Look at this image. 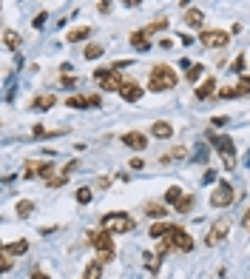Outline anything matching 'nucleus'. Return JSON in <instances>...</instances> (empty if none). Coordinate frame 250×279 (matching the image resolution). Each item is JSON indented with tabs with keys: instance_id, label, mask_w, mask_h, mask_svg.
Returning <instances> with one entry per match:
<instances>
[{
	"instance_id": "obj_1",
	"label": "nucleus",
	"mask_w": 250,
	"mask_h": 279,
	"mask_svg": "<svg viewBox=\"0 0 250 279\" xmlns=\"http://www.w3.org/2000/svg\"><path fill=\"white\" fill-rule=\"evenodd\" d=\"M88 242L94 245V251H97V259H100V262H111V259H114L117 245H114V239H111V231H105V228L88 231Z\"/></svg>"
},
{
	"instance_id": "obj_2",
	"label": "nucleus",
	"mask_w": 250,
	"mask_h": 279,
	"mask_svg": "<svg viewBox=\"0 0 250 279\" xmlns=\"http://www.w3.org/2000/svg\"><path fill=\"white\" fill-rule=\"evenodd\" d=\"M176 80H179V77H176V71H173L171 66H154V68H151V77H148V88L159 94V91L173 88Z\"/></svg>"
},
{
	"instance_id": "obj_3",
	"label": "nucleus",
	"mask_w": 250,
	"mask_h": 279,
	"mask_svg": "<svg viewBox=\"0 0 250 279\" xmlns=\"http://www.w3.org/2000/svg\"><path fill=\"white\" fill-rule=\"evenodd\" d=\"M134 216L125 211H114V214H105L102 216V228L111 231V234H128V231H134Z\"/></svg>"
},
{
	"instance_id": "obj_4",
	"label": "nucleus",
	"mask_w": 250,
	"mask_h": 279,
	"mask_svg": "<svg viewBox=\"0 0 250 279\" xmlns=\"http://www.w3.org/2000/svg\"><path fill=\"white\" fill-rule=\"evenodd\" d=\"M94 77H97V83H100L102 91H119V88H122V83H125L114 68H97V71H94Z\"/></svg>"
},
{
	"instance_id": "obj_5",
	"label": "nucleus",
	"mask_w": 250,
	"mask_h": 279,
	"mask_svg": "<svg viewBox=\"0 0 250 279\" xmlns=\"http://www.w3.org/2000/svg\"><path fill=\"white\" fill-rule=\"evenodd\" d=\"M213 140V146H216L219 157H222V163L225 168H236V154H233V140L231 137H211Z\"/></svg>"
},
{
	"instance_id": "obj_6",
	"label": "nucleus",
	"mask_w": 250,
	"mask_h": 279,
	"mask_svg": "<svg viewBox=\"0 0 250 279\" xmlns=\"http://www.w3.org/2000/svg\"><path fill=\"white\" fill-rule=\"evenodd\" d=\"M199 40H202L205 49H225V46L231 43V34L228 32H216V29H208V32L199 34Z\"/></svg>"
},
{
	"instance_id": "obj_7",
	"label": "nucleus",
	"mask_w": 250,
	"mask_h": 279,
	"mask_svg": "<svg viewBox=\"0 0 250 279\" xmlns=\"http://www.w3.org/2000/svg\"><path fill=\"white\" fill-rule=\"evenodd\" d=\"M233 197H236V194H233V185L222 182L216 191L211 194V205H213V208H228V205L233 202Z\"/></svg>"
},
{
	"instance_id": "obj_8",
	"label": "nucleus",
	"mask_w": 250,
	"mask_h": 279,
	"mask_svg": "<svg viewBox=\"0 0 250 279\" xmlns=\"http://www.w3.org/2000/svg\"><path fill=\"white\" fill-rule=\"evenodd\" d=\"M228 231H231V222H228V219H216V222H213V228H211V234L205 236V245H208V248L219 245V242L228 236Z\"/></svg>"
},
{
	"instance_id": "obj_9",
	"label": "nucleus",
	"mask_w": 250,
	"mask_h": 279,
	"mask_svg": "<svg viewBox=\"0 0 250 279\" xmlns=\"http://www.w3.org/2000/svg\"><path fill=\"white\" fill-rule=\"evenodd\" d=\"M171 236H173V248H179L182 254H191L193 251V239H191V234L185 228H179V225H173V231H171Z\"/></svg>"
},
{
	"instance_id": "obj_10",
	"label": "nucleus",
	"mask_w": 250,
	"mask_h": 279,
	"mask_svg": "<svg viewBox=\"0 0 250 279\" xmlns=\"http://www.w3.org/2000/svg\"><path fill=\"white\" fill-rule=\"evenodd\" d=\"M119 94H122V100H125V103H136V100L142 97V88H139L136 83L125 80V83H122V88H119Z\"/></svg>"
},
{
	"instance_id": "obj_11",
	"label": "nucleus",
	"mask_w": 250,
	"mask_h": 279,
	"mask_svg": "<svg viewBox=\"0 0 250 279\" xmlns=\"http://www.w3.org/2000/svg\"><path fill=\"white\" fill-rule=\"evenodd\" d=\"M122 143L128 148H134V151H142V148L148 146V140H145V134H139V131H128L125 137H122Z\"/></svg>"
},
{
	"instance_id": "obj_12",
	"label": "nucleus",
	"mask_w": 250,
	"mask_h": 279,
	"mask_svg": "<svg viewBox=\"0 0 250 279\" xmlns=\"http://www.w3.org/2000/svg\"><path fill=\"white\" fill-rule=\"evenodd\" d=\"M148 40H151V32H148V29H142V32H134V34H131V46H134V49H139V51H148V49H151Z\"/></svg>"
},
{
	"instance_id": "obj_13",
	"label": "nucleus",
	"mask_w": 250,
	"mask_h": 279,
	"mask_svg": "<svg viewBox=\"0 0 250 279\" xmlns=\"http://www.w3.org/2000/svg\"><path fill=\"white\" fill-rule=\"evenodd\" d=\"M151 134H154L156 140H168V137L173 134V129H171V123L159 120V123H154V126H151Z\"/></svg>"
},
{
	"instance_id": "obj_14",
	"label": "nucleus",
	"mask_w": 250,
	"mask_h": 279,
	"mask_svg": "<svg viewBox=\"0 0 250 279\" xmlns=\"http://www.w3.org/2000/svg\"><path fill=\"white\" fill-rule=\"evenodd\" d=\"M216 91V77H208V80L202 83V86H196V97L205 100V97H211Z\"/></svg>"
},
{
	"instance_id": "obj_15",
	"label": "nucleus",
	"mask_w": 250,
	"mask_h": 279,
	"mask_svg": "<svg viewBox=\"0 0 250 279\" xmlns=\"http://www.w3.org/2000/svg\"><path fill=\"white\" fill-rule=\"evenodd\" d=\"M171 231H173V225H165V222H154L148 234H151V239H162V236H168Z\"/></svg>"
},
{
	"instance_id": "obj_16",
	"label": "nucleus",
	"mask_w": 250,
	"mask_h": 279,
	"mask_svg": "<svg viewBox=\"0 0 250 279\" xmlns=\"http://www.w3.org/2000/svg\"><path fill=\"white\" fill-rule=\"evenodd\" d=\"M0 251H3V254H12V257H15V254H26V251H29V242H26V239H17V242L3 245Z\"/></svg>"
},
{
	"instance_id": "obj_17",
	"label": "nucleus",
	"mask_w": 250,
	"mask_h": 279,
	"mask_svg": "<svg viewBox=\"0 0 250 279\" xmlns=\"http://www.w3.org/2000/svg\"><path fill=\"white\" fill-rule=\"evenodd\" d=\"M54 103H57V97H54V94H43V97H37L32 103V108H37V111H49Z\"/></svg>"
},
{
	"instance_id": "obj_18",
	"label": "nucleus",
	"mask_w": 250,
	"mask_h": 279,
	"mask_svg": "<svg viewBox=\"0 0 250 279\" xmlns=\"http://www.w3.org/2000/svg\"><path fill=\"white\" fill-rule=\"evenodd\" d=\"M91 34V26H80V29H71V32L66 34V40L68 43H80V40H85Z\"/></svg>"
},
{
	"instance_id": "obj_19",
	"label": "nucleus",
	"mask_w": 250,
	"mask_h": 279,
	"mask_svg": "<svg viewBox=\"0 0 250 279\" xmlns=\"http://www.w3.org/2000/svg\"><path fill=\"white\" fill-rule=\"evenodd\" d=\"M3 43H6V49H20V34L12 32V29H6V32H3Z\"/></svg>"
},
{
	"instance_id": "obj_20",
	"label": "nucleus",
	"mask_w": 250,
	"mask_h": 279,
	"mask_svg": "<svg viewBox=\"0 0 250 279\" xmlns=\"http://www.w3.org/2000/svg\"><path fill=\"white\" fill-rule=\"evenodd\" d=\"M202 20H205V15H202L199 9H188L185 12V23L188 26H202Z\"/></svg>"
},
{
	"instance_id": "obj_21",
	"label": "nucleus",
	"mask_w": 250,
	"mask_h": 279,
	"mask_svg": "<svg viewBox=\"0 0 250 279\" xmlns=\"http://www.w3.org/2000/svg\"><path fill=\"white\" fill-rule=\"evenodd\" d=\"M100 274H102V262L100 259H94V262L85 265V279H100Z\"/></svg>"
},
{
	"instance_id": "obj_22",
	"label": "nucleus",
	"mask_w": 250,
	"mask_h": 279,
	"mask_svg": "<svg viewBox=\"0 0 250 279\" xmlns=\"http://www.w3.org/2000/svg\"><path fill=\"white\" fill-rule=\"evenodd\" d=\"M145 214H148V216H154V219H162V216L168 214V208H162L159 202H148V205H145Z\"/></svg>"
},
{
	"instance_id": "obj_23",
	"label": "nucleus",
	"mask_w": 250,
	"mask_h": 279,
	"mask_svg": "<svg viewBox=\"0 0 250 279\" xmlns=\"http://www.w3.org/2000/svg\"><path fill=\"white\" fill-rule=\"evenodd\" d=\"M102 51L105 49H102L100 43H91V46H85L83 54H85V60H97V57H102Z\"/></svg>"
},
{
	"instance_id": "obj_24",
	"label": "nucleus",
	"mask_w": 250,
	"mask_h": 279,
	"mask_svg": "<svg viewBox=\"0 0 250 279\" xmlns=\"http://www.w3.org/2000/svg\"><path fill=\"white\" fill-rule=\"evenodd\" d=\"M32 211H34V202H32V199H20V202H17V216H23V219H26Z\"/></svg>"
},
{
	"instance_id": "obj_25",
	"label": "nucleus",
	"mask_w": 250,
	"mask_h": 279,
	"mask_svg": "<svg viewBox=\"0 0 250 279\" xmlns=\"http://www.w3.org/2000/svg\"><path fill=\"white\" fill-rule=\"evenodd\" d=\"M182 197H185V194H182V188H179V185H171V188L165 191V199H168V202H173V205H176Z\"/></svg>"
},
{
	"instance_id": "obj_26",
	"label": "nucleus",
	"mask_w": 250,
	"mask_h": 279,
	"mask_svg": "<svg viewBox=\"0 0 250 279\" xmlns=\"http://www.w3.org/2000/svg\"><path fill=\"white\" fill-rule=\"evenodd\" d=\"M66 106H68V108H88L91 103H88V97H77V94H74V97L66 100Z\"/></svg>"
},
{
	"instance_id": "obj_27",
	"label": "nucleus",
	"mask_w": 250,
	"mask_h": 279,
	"mask_svg": "<svg viewBox=\"0 0 250 279\" xmlns=\"http://www.w3.org/2000/svg\"><path fill=\"white\" fill-rule=\"evenodd\" d=\"M23 177L26 180H32V177H40V163H29L23 168Z\"/></svg>"
},
{
	"instance_id": "obj_28",
	"label": "nucleus",
	"mask_w": 250,
	"mask_h": 279,
	"mask_svg": "<svg viewBox=\"0 0 250 279\" xmlns=\"http://www.w3.org/2000/svg\"><path fill=\"white\" fill-rule=\"evenodd\" d=\"M191 208H193V197H182L179 202H176V211L179 214H188Z\"/></svg>"
},
{
	"instance_id": "obj_29",
	"label": "nucleus",
	"mask_w": 250,
	"mask_h": 279,
	"mask_svg": "<svg viewBox=\"0 0 250 279\" xmlns=\"http://www.w3.org/2000/svg\"><path fill=\"white\" fill-rule=\"evenodd\" d=\"M0 271H3V274L12 271V254H3V251H0Z\"/></svg>"
},
{
	"instance_id": "obj_30",
	"label": "nucleus",
	"mask_w": 250,
	"mask_h": 279,
	"mask_svg": "<svg viewBox=\"0 0 250 279\" xmlns=\"http://www.w3.org/2000/svg\"><path fill=\"white\" fill-rule=\"evenodd\" d=\"M145 265H148V271H154V274H156V271H159V257L154 259V254H151V251H145Z\"/></svg>"
},
{
	"instance_id": "obj_31",
	"label": "nucleus",
	"mask_w": 250,
	"mask_h": 279,
	"mask_svg": "<svg viewBox=\"0 0 250 279\" xmlns=\"http://www.w3.org/2000/svg\"><path fill=\"white\" fill-rule=\"evenodd\" d=\"M162 29H168V20H165V17H159V20H154V23H151V26H148V32H151V34L162 32Z\"/></svg>"
},
{
	"instance_id": "obj_32",
	"label": "nucleus",
	"mask_w": 250,
	"mask_h": 279,
	"mask_svg": "<svg viewBox=\"0 0 250 279\" xmlns=\"http://www.w3.org/2000/svg\"><path fill=\"white\" fill-rule=\"evenodd\" d=\"M91 197H94V194H91V188H80V191H77V202H80V205L91 202Z\"/></svg>"
},
{
	"instance_id": "obj_33",
	"label": "nucleus",
	"mask_w": 250,
	"mask_h": 279,
	"mask_svg": "<svg viewBox=\"0 0 250 279\" xmlns=\"http://www.w3.org/2000/svg\"><path fill=\"white\" fill-rule=\"evenodd\" d=\"M216 97H222V100H233V97H236V88H228V86H225V88H219V91H216Z\"/></svg>"
},
{
	"instance_id": "obj_34",
	"label": "nucleus",
	"mask_w": 250,
	"mask_h": 279,
	"mask_svg": "<svg viewBox=\"0 0 250 279\" xmlns=\"http://www.w3.org/2000/svg\"><path fill=\"white\" fill-rule=\"evenodd\" d=\"M202 71H205L202 66H191V71H188V80H191V83H196V80L202 77Z\"/></svg>"
},
{
	"instance_id": "obj_35",
	"label": "nucleus",
	"mask_w": 250,
	"mask_h": 279,
	"mask_svg": "<svg viewBox=\"0 0 250 279\" xmlns=\"http://www.w3.org/2000/svg\"><path fill=\"white\" fill-rule=\"evenodd\" d=\"M46 20H49L46 12H43V15H37V17H34V29H43V26H46Z\"/></svg>"
},
{
	"instance_id": "obj_36",
	"label": "nucleus",
	"mask_w": 250,
	"mask_h": 279,
	"mask_svg": "<svg viewBox=\"0 0 250 279\" xmlns=\"http://www.w3.org/2000/svg\"><path fill=\"white\" fill-rule=\"evenodd\" d=\"M242 68H245V54H239L236 63H233V71H242Z\"/></svg>"
},
{
	"instance_id": "obj_37",
	"label": "nucleus",
	"mask_w": 250,
	"mask_h": 279,
	"mask_svg": "<svg viewBox=\"0 0 250 279\" xmlns=\"http://www.w3.org/2000/svg\"><path fill=\"white\" fill-rule=\"evenodd\" d=\"M128 165H131L134 171H139V168L145 165V160H139V157H134V160H131V163H128Z\"/></svg>"
},
{
	"instance_id": "obj_38",
	"label": "nucleus",
	"mask_w": 250,
	"mask_h": 279,
	"mask_svg": "<svg viewBox=\"0 0 250 279\" xmlns=\"http://www.w3.org/2000/svg\"><path fill=\"white\" fill-rule=\"evenodd\" d=\"M32 134H34V137H46V134H49V131H46L43 126H34V129H32Z\"/></svg>"
},
{
	"instance_id": "obj_39",
	"label": "nucleus",
	"mask_w": 250,
	"mask_h": 279,
	"mask_svg": "<svg viewBox=\"0 0 250 279\" xmlns=\"http://www.w3.org/2000/svg\"><path fill=\"white\" fill-rule=\"evenodd\" d=\"M97 9H100L102 15H105V12H108V9H111V0H100V6H97Z\"/></svg>"
},
{
	"instance_id": "obj_40",
	"label": "nucleus",
	"mask_w": 250,
	"mask_h": 279,
	"mask_svg": "<svg viewBox=\"0 0 250 279\" xmlns=\"http://www.w3.org/2000/svg\"><path fill=\"white\" fill-rule=\"evenodd\" d=\"M32 279H49V277H46V274H43L40 268H34V271H32Z\"/></svg>"
},
{
	"instance_id": "obj_41",
	"label": "nucleus",
	"mask_w": 250,
	"mask_h": 279,
	"mask_svg": "<svg viewBox=\"0 0 250 279\" xmlns=\"http://www.w3.org/2000/svg\"><path fill=\"white\" fill-rule=\"evenodd\" d=\"M242 225H245V231H250V208H248V214L242 216Z\"/></svg>"
},
{
	"instance_id": "obj_42",
	"label": "nucleus",
	"mask_w": 250,
	"mask_h": 279,
	"mask_svg": "<svg viewBox=\"0 0 250 279\" xmlns=\"http://www.w3.org/2000/svg\"><path fill=\"white\" fill-rule=\"evenodd\" d=\"M60 80H63V86H74V77H68V74H63Z\"/></svg>"
},
{
	"instance_id": "obj_43",
	"label": "nucleus",
	"mask_w": 250,
	"mask_h": 279,
	"mask_svg": "<svg viewBox=\"0 0 250 279\" xmlns=\"http://www.w3.org/2000/svg\"><path fill=\"white\" fill-rule=\"evenodd\" d=\"M125 3H128V6H139V3H142V0H125Z\"/></svg>"
},
{
	"instance_id": "obj_44",
	"label": "nucleus",
	"mask_w": 250,
	"mask_h": 279,
	"mask_svg": "<svg viewBox=\"0 0 250 279\" xmlns=\"http://www.w3.org/2000/svg\"><path fill=\"white\" fill-rule=\"evenodd\" d=\"M182 3H191V0H182Z\"/></svg>"
}]
</instances>
